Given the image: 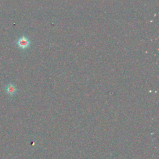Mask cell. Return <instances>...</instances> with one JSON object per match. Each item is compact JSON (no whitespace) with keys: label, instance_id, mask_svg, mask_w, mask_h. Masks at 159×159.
Segmentation results:
<instances>
[{"label":"cell","instance_id":"obj_1","mask_svg":"<svg viewBox=\"0 0 159 159\" xmlns=\"http://www.w3.org/2000/svg\"><path fill=\"white\" fill-rule=\"evenodd\" d=\"M16 43L20 49L25 50L30 46V40L28 37L23 35L17 39Z\"/></svg>","mask_w":159,"mask_h":159},{"label":"cell","instance_id":"obj_2","mask_svg":"<svg viewBox=\"0 0 159 159\" xmlns=\"http://www.w3.org/2000/svg\"><path fill=\"white\" fill-rule=\"evenodd\" d=\"M6 93L11 96H14L17 93V88L12 83H9L6 87Z\"/></svg>","mask_w":159,"mask_h":159}]
</instances>
